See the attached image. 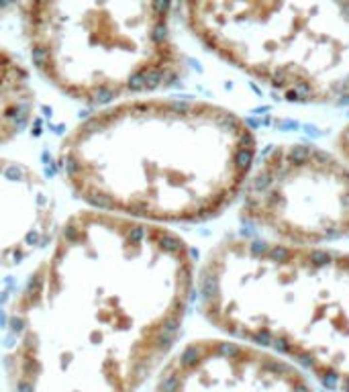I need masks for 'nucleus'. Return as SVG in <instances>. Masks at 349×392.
Segmentation results:
<instances>
[{"instance_id": "nucleus-8", "label": "nucleus", "mask_w": 349, "mask_h": 392, "mask_svg": "<svg viewBox=\"0 0 349 392\" xmlns=\"http://www.w3.org/2000/svg\"><path fill=\"white\" fill-rule=\"evenodd\" d=\"M55 212V196L43 176L0 155V270L47 249L57 231Z\"/></svg>"}, {"instance_id": "nucleus-9", "label": "nucleus", "mask_w": 349, "mask_h": 392, "mask_svg": "<svg viewBox=\"0 0 349 392\" xmlns=\"http://www.w3.org/2000/svg\"><path fill=\"white\" fill-rule=\"evenodd\" d=\"M35 111L31 74L23 62L0 45V147L21 135Z\"/></svg>"}, {"instance_id": "nucleus-6", "label": "nucleus", "mask_w": 349, "mask_h": 392, "mask_svg": "<svg viewBox=\"0 0 349 392\" xmlns=\"http://www.w3.org/2000/svg\"><path fill=\"white\" fill-rule=\"evenodd\" d=\"M237 202L257 237L335 245L349 239V162L311 141L276 143L257 153Z\"/></svg>"}, {"instance_id": "nucleus-2", "label": "nucleus", "mask_w": 349, "mask_h": 392, "mask_svg": "<svg viewBox=\"0 0 349 392\" xmlns=\"http://www.w3.org/2000/svg\"><path fill=\"white\" fill-rule=\"evenodd\" d=\"M255 158V131L239 113L200 98L137 96L80 121L57 165L88 209L167 227L221 217Z\"/></svg>"}, {"instance_id": "nucleus-5", "label": "nucleus", "mask_w": 349, "mask_h": 392, "mask_svg": "<svg viewBox=\"0 0 349 392\" xmlns=\"http://www.w3.org/2000/svg\"><path fill=\"white\" fill-rule=\"evenodd\" d=\"M208 51L286 102L349 106V0H182Z\"/></svg>"}, {"instance_id": "nucleus-3", "label": "nucleus", "mask_w": 349, "mask_h": 392, "mask_svg": "<svg viewBox=\"0 0 349 392\" xmlns=\"http://www.w3.org/2000/svg\"><path fill=\"white\" fill-rule=\"evenodd\" d=\"M206 323L292 361L315 384L349 392V251L231 235L196 272Z\"/></svg>"}, {"instance_id": "nucleus-1", "label": "nucleus", "mask_w": 349, "mask_h": 392, "mask_svg": "<svg viewBox=\"0 0 349 392\" xmlns=\"http://www.w3.org/2000/svg\"><path fill=\"white\" fill-rule=\"evenodd\" d=\"M196 272L190 245L164 225L69 214L8 310V386L139 392L174 354Z\"/></svg>"}, {"instance_id": "nucleus-7", "label": "nucleus", "mask_w": 349, "mask_h": 392, "mask_svg": "<svg viewBox=\"0 0 349 392\" xmlns=\"http://www.w3.org/2000/svg\"><path fill=\"white\" fill-rule=\"evenodd\" d=\"M155 392H318L292 361L233 337H200L157 372Z\"/></svg>"}, {"instance_id": "nucleus-4", "label": "nucleus", "mask_w": 349, "mask_h": 392, "mask_svg": "<svg viewBox=\"0 0 349 392\" xmlns=\"http://www.w3.org/2000/svg\"><path fill=\"white\" fill-rule=\"evenodd\" d=\"M23 27L39 74L78 102L137 98L184 72L172 0H25Z\"/></svg>"}, {"instance_id": "nucleus-10", "label": "nucleus", "mask_w": 349, "mask_h": 392, "mask_svg": "<svg viewBox=\"0 0 349 392\" xmlns=\"http://www.w3.org/2000/svg\"><path fill=\"white\" fill-rule=\"evenodd\" d=\"M335 151L341 155V158H345L349 162V121L341 127V131H339L337 139H335Z\"/></svg>"}, {"instance_id": "nucleus-11", "label": "nucleus", "mask_w": 349, "mask_h": 392, "mask_svg": "<svg viewBox=\"0 0 349 392\" xmlns=\"http://www.w3.org/2000/svg\"><path fill=\"white\" fill-rule=\"evenodd\" d=\"M17 6V0H0V18L8 15Z\"/></svg>"}]
</instances>
